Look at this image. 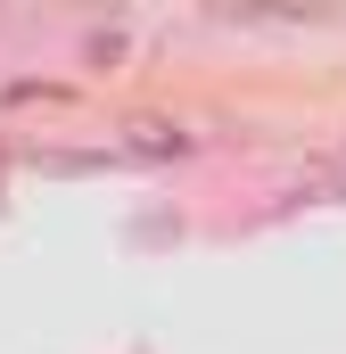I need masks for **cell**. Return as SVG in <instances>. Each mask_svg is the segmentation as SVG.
<instances>
[{"instance_id": "6da1fadb", "label": "cell", "mask_w": 346, "mask_h": 354, "mask_svg": "<svg viewBox=\"0 0 346 354\" xmlns=\"http://www.w3.org/2000/svg\"><path fill=\"white\" fill-rule=\"evenodd\" d=\"M198 140L181 132V124H165V115H140V124H124V157H140V165H165V157H190Z\"/></svg>"}]
</instances>
